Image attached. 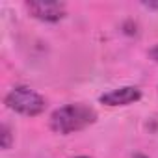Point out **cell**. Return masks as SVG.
<instances>
[{
    "label": "cell",
    "mask_w": 158,
    "mask_h": 158,
    "mask_svg": "<svg viewBox=\"0 0 158 158\" xmlns=\"http://www.w3.org/2000/svg\"><path fill=\"white\" fill-rule=\"evenodd\" d=\"M74 158H88V156H74Z\"/></svg>",
    "instance_id": "cell-8"
},
{
    "label": "cell",
    "mask_w": 158,
    "mask_h": 158,
    "mask_svg": "<svg viewBox=\"0 0 158 158\" xmlns=\"http://www.w3.org/2000/svg\"><path fill=\"white\" fill-rule=\"evenodd\" d=\"M95 119L97 114L93 108L86 104H67L54 110V114L50 115V128L56 134H71L93 125Z\"/></svg>",
    "instance_id": "cell-1"
},
{
    "label": "cell",
    "mask_w": 158,
    "mask_h": 158,
    "mask_svg": "<svg viewBox=\"0 0 158 158\" xmlns=\"http://www.w3.org/2000/svg\"><path fill=\"white\" fill-rule=\"evenodd\" d=\"M139 97H141V93H139L138 88H134V86H125V88L112 89V91L101 95V102H102V104H108V106H125V104L136 102Z\"/></svg>",
    "instance_id": "cell-4"
},
{
    "label": "cell",
    "mask_w": 158,
    "mask_h": 158,
    "mask_svg": "<svg viewBox=\"0 0 158 158\" xmlns=\"http://www.w3.org/2000/svg\"><path fill=\"white\" fill-rule=\"evenodd\" d=\"M28 11L45 23H56L60 19H63L65 15V4L61 2H47V0H34V2L26 4Z\"/></svg>",
    "instance_id": "cell-3"
},
{
    "label": "cell",
    "mask_w": 158,
    "mask_h": 158,
    "mask_svg": "<svg viewBox=\"0 0 158 158\" xmlns=\"http://www.w3.org/2000/svg\"><path fill=\"white\" fill-rule=\"evenodd\" d=\"M10 145H11V132L8 128V125H2V147L10 149Z\"/></svg>",
    "instance_id": "cell-5"
},
{
    "label": "cell",
    "mask_w": 158,
    "mask_h": 158,
    "mask_svg": "<svg viewBox=\"0 0 158 158\" xmlns=\"http://www.w3.org/2000/svg\"><path fill=\"white\" fill-rule=\"evenodd\" d=\"M149 56H151L154 61H158V45H156V47H152V48L149 50Z\"/></svg>",
    "instance_id": "cell-6"
},
{
    "label": "cell",
    "mask_w": 158,
    "mask_h": 158,
    "mask_svg": "<svg viewBox=\"0 0 158 158\" xmlns=\"http://www.w3.org/2000/svg\"><path fill=\"white\" fill-rule=\"evenodd\" d=\"M145 6L151 10H158V2H145Z\"/></svg>",
    "instance_id": "cell-7"
},
{
    "label": "cell",
    "mask_w": 158,
    "mask_h": 158,
    "mask_svg": "<svg viewBox=\"0 0 158 158\" xmlns=\"http://www.w3.org/2000/svg\"><path fill=\"white\" fill-rule=\"evenodd\" d=\"M6 104H8V108L19 112L23 115H39L47 106L45 99L39 93H35L34 89L24 88V86L13 88L6 97Z\"/></svg>",
    "instance_id": "cell-2"
}]
</instances>
